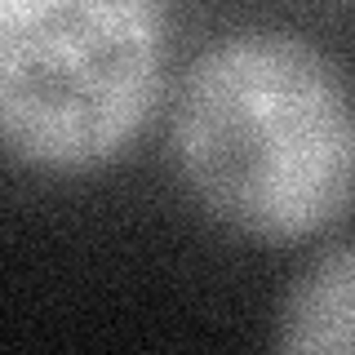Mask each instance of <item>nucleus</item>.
Returning a JSON list of instances; mask_svg holds the SVG:
<instances>
[{"label": "nucleus", "instance_id": "1", "mask_svg": "<svg viewBox=\"0 0 355 355\" xmlns=\"http://www.w3.org/2000/svg\"><path fill=\"white\" fill-rule=\"evenodd\" d=\"M173 155L205 214L293 244L355 209V85L293 31H236L187 67Z\"/></svg>", "mask_w": 355, "mask_h": 355}, {"label": "nucleus", "instance_id": "2", "mask_svg": "<svg viewBox=\"0 0 355 355\" xmlns=\"http://www.w3.org/2000/svg\"><path fill=\"white\" fill-rule=\"evenodd\" d=\"M164 80V0H0V138L85 173L129 151Z\"/></svg>", "mask_w": 355, "mask_h": 355}, {"label": "nucleus", "instance_id": "3", "mask_svg": "<svg viewBox=\"0 0 355 355\" xmlns=\"http://www.w3.org/2000/svg\"><path fill=\"white\" fill-rule=\"evenodd\" d=\"M275 351L355 355V244L315 253L275 306Z\"/></svg>", "mask_w": 355, "mask_h": 355}]
</instances>
